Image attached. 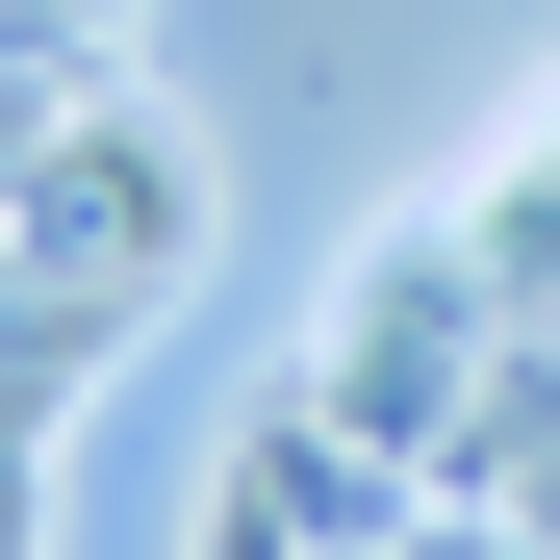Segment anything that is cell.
<instances>
[{
  "mask_svg": "<svg viewBox=\"0 0 560 560\" xmlns=\"http://www.w3.org/2000/svg\"><path fill=\"white\" fill-rule=\"evenodd\" d=\"M178 255H205V153H178L128 77H103V103H77L26 178H0V280H26V306H103V331H128Z\"/></svg>",
  "mask_w": 560,
  "mask_h": 560,
  "instance_id": "1",
  "label": "cell"
},
{
  "mask_svg": "<svg viewBox=\"0 0 560 560\" xmlns=\"http://www.w3.org/2000/svg\"><path fill=\"white\" fill-rule=\"evenodd\" d=\"M26 26H103V0H0V51H26Z\"/></svg>",
  "mask_w": 560,
  "mask_h": 560,
  "instance_id": "2",
  "label": "cell"
}]
</instances>
